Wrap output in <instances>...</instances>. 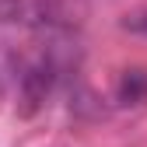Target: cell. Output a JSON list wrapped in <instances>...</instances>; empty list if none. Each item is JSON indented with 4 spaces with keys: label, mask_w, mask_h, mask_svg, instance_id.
Instances as JSON below:
<instances>
[{
    "label": "cell",
    "mask_w": 147,
    "mask_h": 147,
    "mask_svg": "<svg viewBox=\"0 0 147 147\" xmlns=\"http://www.w3.org/2000/svg\"><path fill=\"white\" fill-rule=\"evenodd\" d=\"M116 98H119V105H144L147 102V70L144 67L123 70L119 88H116Z\"/></svg>",
    "instance_id": "6da1fadb"
},
{
    "label": "cell",
    "mask_w": 147,
    "mask_h": 147,
    "mask_svg": "<svg viewBox=\"0 0 147 147\" xmlns=\"http://www.w3.org/2000/svg\"><path fill=\"white\" fill-rule=\"evenodd\" d=\"M18 74H21V56H18L14 46H7L0 39V95L18 84Z\"/></svg>",
    "instance_id": "7a4b0ae2"
},
{
    "label": "cell",
    "mask_w": 147,
    "mask_h": 147,
    "mask_svg": "<svg viewBox=\"0 0 147 147\" xmlns=\"http://www.w3.org/2000/svg\"><path fill=\"white\" fill-rule=\"evenodd\" d=\"M123 28L133 32V35H147V7H144V11H133V14H126V18H123Z\"/></svg>",
    "instance_id": "3957f363"
}]
</instances>
